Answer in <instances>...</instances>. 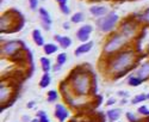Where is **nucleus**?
<instances>
[{"instance_id": "nucleus-11", "label": "nucleus", "mask_w": 149, "mask_h": 122, "mask_svg": "<svg viewBox=\"0 0 149 122\" xmlns=\"http://www.w3.org/2000/svg\"><path fill=\"white\" fill-rule=\"evenodd\" d=\"M135 76L139 77L142 80H146L149 78V61H146V62L140 67V69L137 71V73H136Z\"/></svg>"}, {"instance_id": "nucleus-22", "label": "nucleus", "mask_w": 149, "mask_h": 122, "mask_svg": "<svg viewBox=\"0 0 149 122\" xmlns=\"http://www.w3.org/2000/svg\"><path fill=\"white\" fill-rule=\"evenodd\" d=\"M72 23H80L84 20V15L81 13V12H77V13H74L70 18Z\"/></svg>"}, {"instance_id": "nucleus-37", "label": "nucleus", "mask_w": 149, "mask_h": 122, "mask_svg": "<svg viewBox=\"0 0 149 122\" xmlns=\"http://www.w3.org/2000/svg\"><path fill=\"white\" fill-rule=\"evenodd\" d=\"M147 98H148V100H149V93H148V95H147Z\"/></svg>"}, {"instance_id": "nucleus-3", "label": "nucleus", "mask_w": 149, "mask_h": 122, "mask_svg": "<svg viewBox=\"0 0 149 122\" xmlns=\"http://www.w3.org/2000/svg\"><path fill=\"white\" fill-rule=\"evenodd\" d=\"M128 37H125L124 35L122 34H116L111 37L104 46V52L107 53V54H111V53H115L117 50H119L120 48L128 42Z\"/></svg>"}, {"instance_id": "nucleus-16", "label": "nucleus", "mask_w": 149, "mask_h": 122, "mask_svg": "<svg viewBox=\"0 0 149 122\" xmlns=\"http://www.w3.org/2000/svg\"><path fill=\"white\" fill-rule=\"evenodd\" d=\"M106 116H107V118H109L110 122H115V121H117L119 118L120 110H119V109H111V110H109L106 113Z\"/></svg>"}, {"instance_id": "nucleus-26", "label": "nucleus", "mask_w": 149, "mask_h": 122, "mask_svg": "<svg viewBox=\"0 0 149 122\" xmlns=\"http://www.w3.org/2000/svg\"><path fill=\"white\" fill-rule=\"evenodd\" d=\"M37 116H38L41 122H49V118H48V116H47V114L44 111H38L37 113Z\"/></svg>"}, {"instance_id": "nucleus-32", "label": "nucleus", "mask_w": 149, "mask_h": 122, "mask_svg": "<svg viewBox=\"0 0 149 122\" xmlns=\"http://www.w3.org/2000/svg\"><path fill=\"white\" fill-rule=\"evenodd\" d=\"M115 102H116L115 98H110V100H107L106 104H107V105H112V104H115Z\"/></svg>"}, {"instance_id": "nucleus-9", "label": "nucleus", "mask_w": 149, "mask_h": 122, "mask_svg": "<svg viewBox=\"0 0 149 122\" xmlns=\"http://www.w3.org/2000/svg\"><path fill=\"white\" fill-rule=\"evenodd\" d=\"M0 100H1V104H5L10 101L11 98V88L8 85H6L5 83H1L0 85Z\"/></svg>"}, {"instance_id": "nucleus-19", "label": "nucleus", "mask_w": 149, "mask_h": 122, "mask_svg": "<svg viewBox=\"0 0 149 122\" xmlns=\"http://www.w3.org/2000/svg\"><path fill=\"white\" fill-rule=\"evenodd\" d=\"M41 65H42V69L44 71V73H48L52 68L50 60L47 59V57H41Z\"/></svg>"}, {"instance_id": "nucleus-2", "label": "nucleus", "mask_w": 149, "mask_h": 122, "mask_svg": "<svg viewBox=\"0 0 149 122\" xmlns=\"http://www.w3.org/2000/svg\"><path fill=\"white\" fill-rule=\"evenodd\" d=\"M135 62V53L131 49L124 50L119 54H117L110 62V68L116 73L120 72H129L131 68H134Z\"/></svg>"}, {"instance_id": "nucleus-13", "label": "nucleus", "mask_w": 149, "mask_h": 122, "mask_svg": "<svg viewBox=\"0 0 149 122\" xmlns=\"http://www.w3.org/2000/svg\"><path fill=\"white\" fill-rule=\"evenodd\" d=\"M90 12L94 17H102L107 13V8L105 6H92L90 8Z\"/></svg>"}, {"instance_id": "nucleus-34", "label": "nucleus", "mask_w": 149, "mask_h": 122, "mask_svg": "<svg viewBox=\"0 0 149 122\" xmlns=\"http://www.w3.org/2000/svg\"><path fill=\"white\" fill-rule=\"evenodd\" d=\"M118 95H119L120 97H128V92H125V91H119Z\"/></svg>"}, {"instance_id": "nucleus-14", "label": "nucleus", "mask_w": 149, "mask_h": 122, "mask_svg": "<svg viewBox=\"0 0 149 122\" xmlns=\"http://www.w3.org/2000/svg\"><path fill=\"white\" fill-rule=\"evenodd\" d=\"M55 40L60 43V46L62 48H68L70 44H72V40L68 37V36H60V35H56L55 36Z\"/></svg>"}, {"instance_id": "nucleus-12", "label": "nucleus", "mask_w": 149, "mask_h": 122, "mask_svg": "<svg viewBox=\"0 0 149 122\" xmlns=\"http://www.w3.org/2000/svg\"><path fill=\"white\" fill-rule=\"evenodd\" d=\"M92 47H93V42H86V43H84V44H81L80 47H78L77 49H75V52H74V54H75L77 56H79V55H81V54H86V53H88L91 49H92Z\"/></svg>"}, {"instance_id": "nucleus-7", "label": "nucleus", "mask_w": 149, "mask_h": 122, "mask_svg": "<svg viewBox=\"0 0 149 122\" xmlns=\"http://www.w3.org/2000/svg\"><path fill=\"white\" fill-rule=\"evenodd\" d=\"M93 31V28L91 25H84L81 27L78 31H77V37L79 41L86 43V42H88V39H90V35L91 32Z\"/></svg>"}, {"instance_id": "nucleus-30", "label": "nucleus", "mask_w": 149, "mask_h": 122, "mask_svg": "<svg viewBox=\"0 0 149 122\" xmlns=\"http://www.w3.org/2000/svg\"><path fill=\"white\" fill-rule=\"evenodd\" d=\"M60 10H61V12L63 15H68L69 13V11H70V8L67 6V5H63V6H60Z\"/></svg>"}, {"instance_id": "nucleus-1", "label": "nucleus", "mask_w": 149, "mask_h": 122, "mask_svg": "<svg viewBox=\"0 0 149 122\" xmlns=\"http://www.w3.org/2000/svg\"><path fill=\"white\" fill-rule=\"evenodd\" d=\"M68 79H70V86L74 93L78 96H86L92 88L90 76L81 67H77L75 69H73Z\"/></svg>"}, {"instance_id": "nucleus-15", "label": "nucleus", "mask_w": 149, "mask_h": 122, "mask_svg": "<svg viewBox=\"0 0 149 122\" xmlns=\"http://www.w3.org/2000/svg\"><path fill=\"white\" fill-rule=\"evenodd\" d=\"M32 40H33V42L37 44V46H44V39H43V36H42V34H41V31L40 30H33L32 31Z\"/></svg>"}, {"instance_id": "nucleus-24", "label": "nucleus", "mask_w": 149, "mask_h": 122, "mask_svg": "<svg viewBox=\"0 0 149 122\" xmlns=\"http://www.w3.org/2000/svg\"><path fill=\"white\" fill-rule=\"evenodd\" d=\"M136 17H139V19H141V20H143V22H146V23H148L149 24V8L148 10H146L143 13H140V15H137Z\"/></svg>"}, {"instance_id": "nucleus-31", "label": "nucleus", "mask_w": 149, "mask_h": 122, "mask_svg": "<svg viewBox=\"0 0 149 122\" xmlns=\"http://www.w3.org/2000/svg\"><path fill=\"white\" fill-rule=\"evenodd\" d=\"M56 1L60 4V6H63V5H67V1H68V0H56Z\"/></svg>"}, {"instance_id": "nucleus-5", "label": "nucleus", "mask_w": 149, "mask_h": 122, "mask_svg": "<svg viewBox=\"0 0 149 122\" xmlns=\"http://www.w3.org/2000/svg\"><path fill=\"white\" fill-rule=\"evenodd\" d=\"M22 46H24L20 41H10L5 43L1 48V54L7 56H13L16 53L22 50Z\"/></svg>"}, {"instance_id": "nucleus-18", "label": "nucleus", "mask_w": 149, "mask_h": 122, "mask_svg": "<svg viewBox=\"0 0 149 122\" xmlns=\"http://www.w3.org/2000/svg\"><path fill=\"white\" fill-rule=\"evenodd\" d=\"M50 83H52V77H50V74H49V73H44L43 77H42L41 80H40V86H41L42 89H45L48 85H50Z\"/></svg>"}, {"instance_id": "nucleus-6", "label": "nucleus", "mask_w": 149, "mask_h": 122, "mask_svg": "<svg viewBox=\"0 0 149 122\" xmlns=\"http://www.w3.org/2000/svg\"><path fill=\"white\" fill-rule=\"evenodd\" d=\"M136 28H137V24L134 20H131V19L124 20L122 24V28H120V34L128 39H131V36H134L136 32Z\"/></svg>"}, {"instance_id": "nucleus-10", "label": "nucleus", "mask_w": 149, "mask_h": 122, "mask_svg": "<svg viewBox=\"0 0 149 122\" xmlns=\"http://www.w3.org/2000/svg\"><path fill=\"white\" fill-rule=\"evenodd\" d=\"M55 116L60 122H65V120L69 116V113L62 104H56V107H55Z\"/></svg>"}, {"instance_id": "nucleus-29", "label": "nucleus", "mask_w": 149, "mask_h": 122, "mask_svg": "<svg viewBox=\"0 0 149 122\" xmlns=\"http://www.w3.org/2000/svg\"><path fill=\"white\" fill-rule=\"evenodd\" d=\"M29 5L31 10H36L37 6H38V0H29Z\"/></svg>"}, {"instance_id": "nucleus-23", "label": "nucleus", "mask_w": 149, "mask_h": 122, "mask_svg": "<svg viewBox=\"0 0 149 122\" xmlns=\"http://www.w3.org/2000/svg\"><path fill=\"white\" fill-rule=\"evenodd\" d=\"M57 98H58V95L55 90H52V91L48 92V98H47L48 102H55Z\"/></svg>"}, {"instance_id": "nucleus-33", "label": "nucleus", "mask_w": 149, "mask_h": 122, "mask_svg": "<svg viewBox=\"0 0 149 122\" xmlns=\"http://www.w3.org/2000/svg\"><path fill=\"white\" fill-rule=\"evenodd\" d=\"M63 29H65V30H69V29H70V24H69L68 22L63 23Z\"/></svg>"}, {"instance_id": "nucleus-8", "label": "nucleus", "mask_w": 149, "mask_h": 122, "mask_svg": "<svg viewBox=\"0 0 149 122\" xmlns=\"http://www.w3.org/2000/svg\"><path fill=\"white\" fill-rule=\"evenodd\" d=\"M40 17H41V20H42V24H43V28H44L45 30L50 29L53 20H52L50 15L48 13V11H47L44 7H41V8H40Z\"/></svg>"}, {"instance_id": "nucleus-20", "label": "nucleus", "mask_w": 149, "mask_h": 122, "mask_svg": "<svg viewBox=\"0 0 149 122\" xmlns=\"http://www.w3.org/2000/svg\"><path fill=\"white\" fill-rule=\"evenodd\" d=\"M142 79H140L139 77H136V76H132V77H130L129 78V80H128V84L130 85V86H139V85H141L142 84Z\"/></svg>"}, {"instance_id": "nucleus-21", "label": "nucleus", "mask_w": 149, "mask_h": 122, "mask_svg": "<svg viewBox=\"0 0 149 122\" xmlns=\"http://www.w3.org/2000/svg\"><path fill=\"white\" fill-rule=\"evenodd\" d=\"M146 100H148L147 95H137L131 100V104H139V103H141V102H143Z\"/></svg>"}, {"instance_id": "nucleus-36", "label": "nucleus", "mask_w": 149, "mask_h": 122, "mask_svg": "<svg viewBox=\"0 0 149 122\" xmlns=\"http://www.w3.org/2000/svg\"><path fill=\"white\" fill-rule=\"evenodd\" d=\"M30 122H41V121H40V118H33V120H31Z\"/></svg>"}, {"instance_id": "nucleus-27", "label": "nucleus", "mask_w": 149, "mask_h": 122, "mask_svg": "<svg viewBox=\"0 0 149 122\" xmlns=\"http://www.w3.org/2000/svg\"><path fill=\"white\" fill-rule=\"evenodd\" d=\"M127 118L129 120V122H139V118L136 117L132 113H127Z\"/></svg>"}, {"instance_id": "nucleus-38", "label": "nucleus", "mask_w": 149, "mask_h": 122, "mask_svg": "<svg viewBox=\"0 0 149 122\" xmlns=\"http://www.w3.org/2000/svg\"><path fill=\"white\" fill-rule=\"evenodd\" d=\"M148 122H149V121H148Z\"/></svg>"}, {"instance_id": "nucleus-35", "label": "nucleus", "mask_w": 149, "mask_h": 122, "mask_svg": "<svg viewBox=\"0 0 149 122\" xmlns=\"http://www.w3.org/2000/svg\"><path fill=\"white\" fill-rule=\"evenodd\" d=\"M33 104H35L33 102H30V103H28V108H32V107H33Z\"/></svg>"}, {"instance_id": "nucleus-25", "label": "nucleus", "mask_w": 149, "mask_h": 122, "mask_svg": "<svg viewBox=\"0 0 149 122\" xmlns=\"http://www.w3.org/2000/svg\"><path fill=\"white\" fill-rule=\"evenodd\" d=\"M66 61H67V55H66V53H61V54H58V56H57V59H56L57 65L62 66V65L66 62Z\"/></svg>"}, {"instance_id": "nucleus-28", "label": "nucleus", "mask_w": 149, "mask_h": 122, "mask_svg": "<svg viewBox=\"0 0 149 122\" xmlns=\"http://www.w3.org/2000/svg\"><path fill=\"white\" fill-rule=\"evenodd\" d=\"M139 113L141 115H149V110H148V108L146 105H142L139 108Z\"/></svg>"}, {"instance_id": "nucleus-17", "label": "nucleus", "mask_w": 149, "mask_h": 122, "mask_svg": "<svg viewBox=\"0 0 149 122\" xmlns=\"http://www.w3.org/2000/svg\"><path fill=\"white\" fill-rule=\"evenodd\" d=\"M43 49H44V53L47 55H52V54H54V53L57 52L58 47L56 44H54V43H47V44L43 46Z\"/></svg>"}, {"instance_id": "nucleus-4", "label": "nucleus", "mask_w": 149, "mask_h": 122, "mask_svg": "<svg viewBox=\"0 0 149 122\" xmlns=\"http://www.w3.org/2000/svg\"><path fill=\"white\" fill-rule=\"evenodd\" d=\"M118 18L119 17H118L117 13H115V12H110V13H107V16H105L103 18H99L97 20V25L102 31L110 32V31H112L115 29V25L118 22Z\"/></svg>"}]
</instances>
